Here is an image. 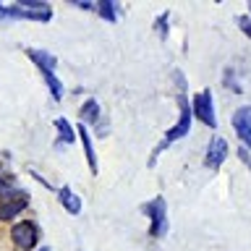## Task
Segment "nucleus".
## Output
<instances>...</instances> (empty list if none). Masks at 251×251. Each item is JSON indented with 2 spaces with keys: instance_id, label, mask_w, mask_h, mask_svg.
<instances>
[{
  "instance_id": "nucleus-1",
  "label": "nucleus",
  "mask_w": 251,
  "mask_h": 251,
  "mask_svg": "<svg viewBox=\"0 0 251 251\" xmlns=\"http://www.w3.org/2000/svg\"><path fill=\"white\" fill-rule=\"evenodd\" d=\"M0 19H26V21H50L52 8L42 0H19L13 5L0 8Z\"/></svg>"
},
{
  "instance_id": "nucleus-2",
  "label": "nucleus",
  "mask_w": 251,
  "mask_h": 251,
  "mask_svg": "<svg viewBox=\"0 0 251 251\" xmlns=\"http://www.w3.org/2000/svg\"><path fill=\"white\" fill-rule=\"evenodd\" d=\"M141 212L149 217V233L152 238H162L168 235V204H165L162 196H154L152 201H147Z\"/></svg>"
},
{
  "instance_id": "nucleus-3",
  "label": "nucleus",
  "mask_w": 251,
  "mask_h": 251,
  "mask_svg": "<svg viewBox=\"0 0 251 251\" xmlns=\"http://www.w3.org/2000/svg\"><path fill=\"white\" fill-rule=\"evenodd\" d=\"M178 105H180V115H178V123L173 126V128L165 133V139H162V144L157 147V152H154V157L162 152L168 144H173V141H178V139H183L186 133H188V128H191V121H194V113H191V105H188V100L180 94L178 97ZM154 157H152V162H154Z\"/></svg>"
},
{
  "instance_id": "nucleus-4",
  "label": "nucleus",
  "mask_w": 251,
  "mask_h": 251,
  "mask_svg": "<svg viewBox=\"0 0 251 251\" xmlns=\"http://www.w3.org/2000/svg\"><path fill=\"white\" fill-rule=\"evenodd\" d=\"M191 113L194 118H199L204 126L215 128L217 126V118H215V105H212V92L209 89H201L191 97Z\"/></svg>"
},
{
  "instance_id": "nucleus-5",
  "label": "nucleus",
  "mask_w": 251,
  "mask_h": 251,
  "mask_svg": "<svg viewBox=\"0 0 251 251\" xmlns=\"http://www.w3.org/2000/svg\"><path fill=\"white\" fill-rule=\"evenodd\" d=\"M11 238L16 243V249L31 251L37 246V241H39V227L31 223V220H21V223H16L11 227Z\"/></svg>"
},
{
  "instance_id": "nucleus-6",
  "label": "nucleus",
  "mask_w": 251,
  "mask_h": 251,
  "mask_svg": "<svg viewBox=\"0 0 251 251\" xmlns=\"http://www.w3.org/2000/svg\"><path fill=\"white\" fill-rule=\"evenodd\" d=\"M233 131L243 147H251V105H243L233 113Z\"/></svg>"
},
{
  "instance_id": "nucleus-7",
  "label": "nucleus",
  "mask_w": 251,
  "mask_h": 251,
  "mask_svg": "<svg viewBox=\"0 0 251 251\" xmlns=\"http://www.w3.org/2000/svg\"><path fill=\"white\" fill-rule=\"evenodd\" d=\"M225 157H227V141L225 139H212L209 141V147H207V154H204V168H209V170H217L220 165L225 162Z\"/></svg>"
},
{
  "instance_id": "nucleus-8",
  "label": "nucleus",
  "mask_w": 251,
  "mask_h": 251,
  "mask_svg": "<svg viewBox=\"0 0 251 251\" xmlns=\"http://www.w3.org/2000/svg\"><path fill=\"white\" fill-rule=\"evenodd\" d=\"M26 55H29V60L39 68V74H47V71H52V74H55V68H58V58H55L52 52H47V50H37V47H29Z\"/></svg>"
},
{
  "instance_id": "nucleus-9",
  "label": "nucleus",
  "mask_w": 251,
  "mask_h": 251,
  "mask_svg": "<svg viewBox=\"0 0 251 251\" xmlns=\"http://www.w3.org/2000/svg\"><path fill=\"white\" fill-rule=\"evenodd\" d=\"M8 199H26V194L19 188L13 176L0 170V201H8Z\"/></svg>"
},
{
  "instance_id": "nucleus-10",
  "label": "nucleus",
  "mask_w": 251,
  "mask_h": 251,
  "mask_svg": "<svg viewBox=\"0 0 251 251\" xmlns=\"http://www.w3.org/2000/svg\"><path fill=\"white\" fill-rule=\"evenodd\" d=\"M78 139H81V147H84V154H86V162H89V170L97 176L100 165H97V154H94V147H92V136L86 131L84 123H78Z\"/></svg>"
},
{
  "instance_id": "nucleus-11",
  "label": "nucleus",
  "mask_w": 251,
  "mask_h": 251,
  "mask_svg": "<svg viewBox=\"0 0 251 251\" xmlns=\"http://www.w3.org/2000/svg\"><path fill=\"white\" fill-rule=\"evenodd\" d=\"M58 199H60L63 209H66L68 215H78V212H81V207H84L81 196H78V194H74V191H71L68 186H63L60 191H58Z\"/></svg>"
},
{
  "instance_id": "nucleus-12",
  "label": "nucleus",
  "mask_w": 251,
  "mask_h": 251,
  "mask_svg": "<svg viewBox=\"0 0 251 251\" xmlns=\"http://www.w3.org/2000/svg\"><path fill=\"white\" fill-rule=\"evenodd\" d=\"M26 207V199H8L0 201V220H16Z\"/></svg>"
},
{
  "instance_id": "nucleus-13",
  "label": "nucleus",
  "mask_w": 251,
  "mask_h": 251,
  "mask_svg": "<svg viewBox=\"0 0 251 251\" xmlns=\"http://www.w3.org/2000/svg\"><path fill=\"white\" fill-rule=\"evenodd\" d=\"M78 115H81V123H97L100 121V105L97 100H86L81 110H78Z\"/></svg>"
},
{
  "instance_id": "nucleus-14",
  "label": "nucleus",
  "mask_w": 251,
  "mask_h": 251,
  "mask_svg": "<svg viewBox=\"0 0 251 251\" xmlns=\"http://www.w3.org/2000/svg\"><path fill=\"white\" fill-rule=\"evenodd\" d=\"M42 78H45L47 89H50V94H52V100H55V102H60V100H63V84H60V78L55 76L52 71H47V74H42Z\"/></svg>"
},
{
  "instance_id": "nucleus-15",
  "label": "nucleus",
  "mask_w": 251,
  "mask_h": 251,
  "mask_svg": "<svg viewBox=\"0 0 251 251\" xmlns=\"http://www.w3.org/2000/svg\"><path fill=\"white\" fill-rule=\"evenodd\" d=\"M94 8L100 11V16H102L105 21H110V24H115V21H118V8H115L113 0H102V3H100V5H94Z\"/></svg>"
},
{
  "instance_id": "nucleus-16",
  "label": "nucleus",
  "mask_w": 251,
  "mask_h": 251,
  "mask_svg": "<svg viewBox=\"0 0 251 251\" xmlns=\"http://www.w3.org/2000/svg\"><path fill=\"white\" fill-rule=\"evenodd\" d=\"M55 128H58L60 139L66 141V144H74L76 141V133H74V128H71V123L66 121V118H58V121H55Z\"/></svg>"
},
{
  "instance_id": "nucleus-17",
  "label": "nucleus",
  "mask_w": 251,
  "mask_h": 251,
  "mask_svg": "<svg viewBox=\"0 0 251 251\" xmlns=\"http://www.w3.org/2000/svg\"><path fill=\"white\" fill-rule=\"evenodd\" d=\"M238 26L243 29V34H246V37L251 39V21L246 19V16H241V19H238Z\"/></svg>"
},
{
  "instance_id": "nucleus-18",
  "label": "nucleus",
  "mask_w": 251,
  "mask_h": 251,
  "mask_svg": "<svg viewBox=\"0 0 251 251\" xmlns=\"http://www.w3.org/2000/svg\"><path fill=\"white\" fill-rule=\"evenodd\" d=\"M165 21H168V13H162L157 19V29H160V37H168V29H165Z\"/></svg>"
},
{
  "instance_id": "nucleus-19",
  "label": "nucleus",
  "mask_w": 251,
  "mask_h": 251,
  "mask_svg": "<svg viewBox=\"0 0 251 251\" xmlns=\"http://www.w3.org/2000/svg\"><path fill=\"white\" fill-rule=\"evenodd\" d=\"M246 19H249V21H251V3H249V16H246Z\"/></svg>"
},
{
  "instance_id": "nucleus-20",
  "label": "nucleus",
  "mask_w": 251,
  "mask_h": 251,
  "mask_svg": "<svg viewBox=\"0 0 251 251\" xmlns=\"http://www.w3.org/2000/svg\"><path fill=\"white\" fill-rule=\"evenodd\" d=\"M39 251H52V249H47V246H42V249H39Z\"/></svg>"
},
{
  "instance_id": "nucleus-21",
  "label": "nucleus",
  "mask_w": 251,
  "mask_h": 251,
  "mask_svg": "<svg viewBox=\"0 0 251 251\" xmlns=\"http://www.w3.org/2000/svg\"><path fill=\"white\" fill-rule=\"evenodd\" d=\"M0 8H3V5H0Z\"/></svg>"
}]
</instances>
